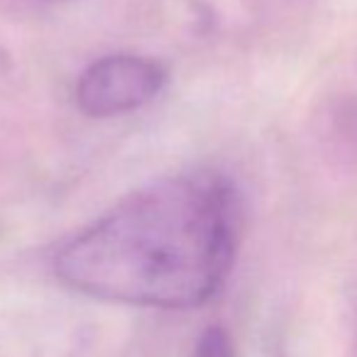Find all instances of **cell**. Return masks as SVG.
<instances>
[{"label":"cell","mask_w":357,"mask_h":357,"mask_svg":"<svg viewBox=\"0 0 357 357\" xmlns=\"http://www.w3.org/2000/svg\"><path fill=\"white\" fill-rule=\"evenodd\" d=\"M240 201L215 172L162 178L120 201L54 255L69 289L147 308H196L223 289Z\"/></svg>","instance_id":"obj_1"},{"label":"cell","mask_w":357,"mask_h":357,"mask_svg":"<svg viewBox=\"0 0 357 357\" xmlns=\"http://www.w3.org/2000/svg\"><path fill=\"white\" fill-rule=\"evenodd\" d=\"M167 71L152 59L115 54L91 64L76 86V103L91 118H110L147 105L162 91Z\"/></svg>","instance_id":"obj_2"},{"label":"cell","mask_w":357,"mask_h":357,"mask_svg":"<svg viewBox=\"0 0 357 357\" xmlns=\"http://www.w3.org/2000/svg\"><path fill=\"white\" fill-rule=\"evenodd\" d=\"M89 335L81 326L59 318L0 326V357H81Z\"/></svg>","instance_id":"obj_3"},{"label":"cell","mask_w":357,"mask_h":357,"mask_svg":"<svg viewBox=\"0 0 357 357\" xmlns=\"http://www.w3.org/2000/svg\"><path fill=\"white\" fill-rule=\"evenodd\" d=\"M194 357H235V345L223 326H211L199 335Z\"/></svg>","instance_id":"obj_4"}]
</instances>
